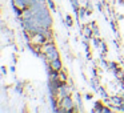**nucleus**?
<instances>
[{
    "label": "nucleus",
    "instance_id": "9b49d317",
    "mask_svg": "<svg viewBox=\"0 0 124 113\" xmlns=\"http://www.w3.org/2000/svg\"><path fill=\"white\" fill-rule=\"evenodd\" d=\"M85 35H87V36H89V29H88V28L85 29Z\"/></svg>",
    "mask_w": 124,
    "mask_h": 113
},
{
    "label": "nucleus",
    "instance_id": "6e6552de",
    "mask_svg": "<svg viewBox=\"0 0 124 113\" xmlns=\"http://www.w3.org/2000/svg\"><path fill=\"white\" fill-rule=\"evenodd\" d=\"M119 106H120V108H119V109H121V110H124V100H123V101H121V102H120V105H119Z\"/></svg>",
    "mask_w": 124,
    "mask_h": 113
},
{
    "label": "nucleus",
    "instance_id": "f257e3e1",
    "mask_svg": "<svg viewBox=\"0 0 124 113\" xmlns=\"http://www.w3.org/2000/svg\"><path fill=\"white\" fill-rule=\"evenodd\" d=\"M62 106L64 108L65 110H72V108H73V101H72V99H71L70 96L63 97V100H62Z\"/></svg>",
    "mask_w": 124,
    "mask_h": 113
},
{
    "label": "nucleus",
    "instance_id": "0eeeda50",
    "mask_svg": "<svg viewBox=\"0 0 124 113\" xmlns=\"http://www.w3.org/2000/svg\"><path fill=\"white\" fill-rule=\"evenodd\" d=\"M72 6L75 9H78V0H72Z\"/></svg>",
    "mask_w": 124,
    "mask_h": 113
},
{
    "label": "nucleus",
    "instance_id": "20e7f679",
    "mask_svg": "<svg viewBox=\"0 0 124 113\" xmlns=\"http://www.w3.org/2000/svg\"><path fill=\"white\" fill-rule=\"evenodd\" d=\"M51 69L52 71H60V69H62V63H60L59 59L52 60V61H51Z\"/></svg>",
    "mask_w": 124,
    "mask_h": 113
},
{
    "label": "nucleus",
    "instance_id": "39448f33",
    "mask_svg": "<svg viewBox=\"0 0 124 113\" xmlns=\"http://www.w3.org/2000/svg\"><path fill=\"white\" fill-rule=\"evenodd\" d=\"M12 4L16 6L17 8H20V9H24L25 7H27V1H25V0H12Z\"/></svg>",
    "mask_w": 124,
    "mask_h": 113
},
{
    "label": "nucleus",
    "instance_id": "423d86ee",
    "mask_svg": "<svg viewBox=\"0 0 124 113\" xmlns=\"http://www.w3.org/2000/svg\"><path fill=\"white\" fill-rule=\"evenodd\" d=\"M52 48H55L54 43H49V44H46V45H44V52L49 51V49H52Z\"/></svg>",
    "mask_w": 124,
    "mask_h": 113
},
{
    "label": "nucleus",
    "instance_id": "7ed1b4c3",
    "mask_svg": "<svg viewBox=\"0 0 124 113\" xmlns=\"http://www.w3.org/2000/svg\"><path fill=\"white\" fill-rule=\"evenodd\" d=\"M68 93H70V89H68L65 85H63V84H62V85L59 86V91H57V94H59V96L63 99V97L68 96Z\"/></svg>",
    "mask_w": 124,
    "mask_h": 113
},
{
    "label": "nucleus",
    "instance_id": "9d476101",
    "mask_svg": "<svg viewBox=\"0 0 124 113\" xmlns=\"http://www.w3.org/2000/svg\"><path fill=\"white\" fill-rule=\"evenodd\" d=\"M67 24H68V25L72 24V23H71V17H70V16H67Z\"/></svg>",
    "mask_w": 124,
    "mask_h": 113
},
{
    "label": "nucleus",
    "instance_id": "f03ea898",
    "mask_svg": "<svg viewBox=\"0 0 124 113\" xmlns=\"http://www.w3.org/2000/svg\"><path fill=\"white\" fill-rule=\"evenodd\" d=\"M46 57L49 60V61L59 59V53H57L56 48H52V49H49V51H47V52H46Z\"/></svg>",
    "mask_w": 124,
    "mask_h": 113
},
{
    "label": "nucleus",
    "instance_id": "1a4fd4ad",
    "mask_svg": "<svg viewBox=\"0 0 124 113\" xmlns=\"http://www.w3.org/2000/svg\"><path fill=\"white\" fill-rule=\"evenodd\" d=\"M84 15H85V9H80V16L84 17Z\"/></svg>",
    "mask_w": 124,
    "mask_h": 113
}]
</instances>
